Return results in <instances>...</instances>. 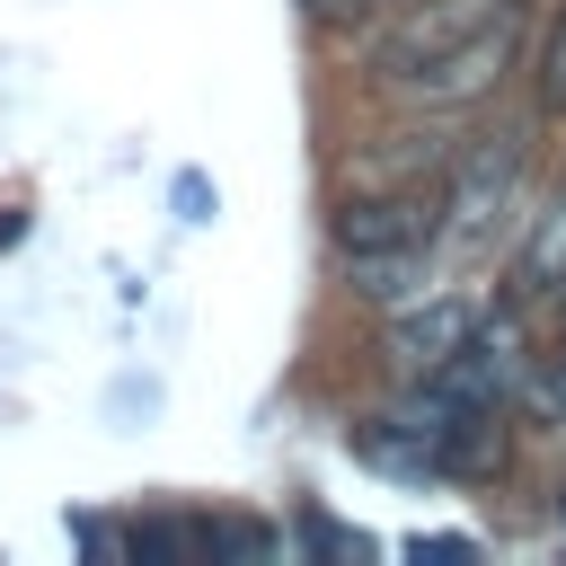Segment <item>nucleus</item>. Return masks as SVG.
<instances>
[{"mask_svg": "<svg viewBox=\"0 0 566 566\" xmlns=\"http://www.w3.org/2000/svg\"><path fill=\"white\" fill-rule=\"evenodd\" d=\"M522 371H531V354H522V301H504L495 318H478V336L442 363V371H424L451 407H504L513 389H522Z\"/></svg>", "mask_w": 566, "mask_h": 566, "instance_id": "3", "label": "nucleus"}, {"mask_svg": "<svg viewBox=\"0 0 566 566\" xmlns=\"http://www.w3.org/2000/svg\"><path fill=\"white\" fill-rule=\"evenodd\" d=\"M548 292H566V195L531 221V239H522V256H513V301L531 310V301H548Z\"/></svg>", "mask_w": 566, "mask_h": 566, "instance_id": "9", "label": "nucleus"}, {"mask_svg": "<svg viewBox=\"0 0 566 566\" xmlns=\"http://www.w3.org/2000/svg\"><path fill=\"white\" fill-rule=\"evenodd\" d=\"M433 239H451V177L354 186L327 212V248L336 256H389V248H433Z\"/></svg>", "mask_w": 566, "mask_h": 566, "instance_id": "1", "label": "nucleus"}, {"mask_svg": "<svg viewBox=\"0 0 566 566\" xmlns=\"http://www.w3.org/2000/svg\"><path fill=\"white\" fill-rule=\"evenodd\" d=\"M416 177H451V142L442 133H380V150H363L354 186H416Z\"/></svg>", "mask_w": 566, "mask_h": 566, "instance_id": "7", "label": "nucleus"}, {"mask_svg": "<svg viewBox=\"0 0 566 566\" xmlns=\"http://www.w3.org/2000/svg\"><path fill=\"white\" fill-rule=\"evenodd\" d=\"M557 504H566V495H557Z\"/></svg>", "mask_w": 566, "mask_h": 566, "instance_id": "13", "label": "nucleus"}, {"mask_svg": "<svg viewBox=\"0 0 566 566\" xmlns=\"http://www.w3.org/2000/svg\"><path fill=\"white\" fill-rule=\"evenodd\" d=\"M504 9H522V0H424V9H407V18L371 44V80H389V71H407V62H424V53L460 44V35H478V27H495Z\"/></svg>", "mask_w": 566, "mask_h": 566, "instance_id": "6", "label": "nucleus"}, {"mask_svg": "<svg viewBox=\"0 0 566 566\" xmlns=\"http://www.w3.org/2000/svg\"><path fill=\"white\" fill-rule=\"evenodd\" d=\"M513 186H522V142L513 133L469 142L451 159V248H486L495 221H504V203H513Z\"/></svg>", "mask_w": 566, "mask_h": 566, "instance_id": "4", "label": "nucleus"}, {"mask_svg": "<svg viewBox=\"0 0 566 566\" xmlns=\"http://www.w3.org/2000/svg\"><path fill=\"white\" fill-rule=\"evenodd\" d=\"M469 336H478V301H469V292H424V301H407V310L389 318V363H398L407 380H424V371H442Z\"/></svg>", "mask_w": 566, "mask_h": 566, "instance_id": "5", "label": "nucleus"}, {"mask_svg": "<svg viewBox=\"0 0 566 566\" xmlns=\"http://www.w3.org/2000/svg\"><path fill=\"white\" fill-rule=\"evenodd\" d=\"M424 256H433V248L336 256V265H345V292H354V301H371V310H407V301H424Z\"/></svg>", "mask_w": 566, "mask_h": 566, "instance_id": "8", "label": "nucleus"}, {"mask_svg": "<svg viewBox=\"0 0 566 566\" xmlns=\"http://www.w3.org/2000/svg\"><path fill=\"white\" fill-rule=\"evenodd\" d=\"M531 97H539V115H566V0H557V18H548V35H539Z\"/></svg>", "mask_w": 566, "mask_h": 566, "instance_id": "10", "label": "nucleus"}, {"mask_svg": "<svg viewBox=\"0 0 566 566\" xmlns=\"http://www.w3.org/2000/svg\"><path fill=\"white\" fill-rule=\"evenodd\" d=\"M531 416L539 424H566V310H557V354L531 371Z\"/></svg>", "mask_w": 566, "mask_h": 566, "instance_id": "11", "label": "nucleus"}, {"mask_svg": "<svg viewBox=\"0 0 566 566\" xmlns=\"http://www.w3.org/2000/svg\"><path fill=\"white\" fill-rule=\"evenodd\" d=\"M513 44H522V9H504L495 27H478V35H460V44H442V53H424V62H407V71H389L380 88H389L398 106H424V115H442V106H469V97H486V88L504 80V62H513Z\"/></svg>", "mask_w": 566, "mask_h": 566, "instance_id": "2", "label": "nucleus"}, {"mask_svg": "<svg viewBox=\"0 0 566 566\" xmlns=\"http://www.w3.org/2000/svg\"><path fill=\"white\" fill-rule=\"evenodd\" d=\"M380 9H398V0H301L310 27H354V18H380Z\"/></svg>", "mask_w": 566, "mask_h": 566, "instance_id": "12", "label": "nucleus"}]
</instances>
